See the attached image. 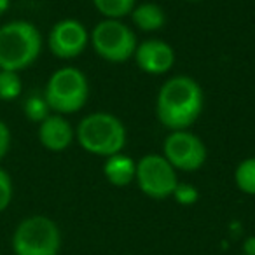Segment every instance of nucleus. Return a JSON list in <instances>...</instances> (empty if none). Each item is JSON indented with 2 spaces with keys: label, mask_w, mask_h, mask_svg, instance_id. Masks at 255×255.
Segmentation results:
<instances>
[{
  "label": "nucleus",
  "mask_w": 255,
  "mask_h": 255,
  "mask_svg": "<svg viewBox=\"0 0 255 255\" xmlns=\"http://www.w3.org/2000/svg\"><path fill=\"white\" fill-rule=\"evenodd\" d=\"M205 95L196 79L175 75L163 82L156 96V117L170 131L189 129L199 119Z\"/></svg>",
  "instance_id": "1"
},
{
  "label": "nucleus",
  "mask_w": 255,
  "mask_h": 255,
  "mask_svg": "<svg viewBox=\"0 0 255 255\" xmlns=\"http://www.w3.org/2000/svg\"><path fill=\"white\" fill-rule=\"evenodd\" d=\"M40 30L26 19H12L0 26V70L23 72L42 53Z\"/></svg>",
  "instance_id": "2"
},
{
  "label": "nucleus",
  "mask_w": 255,
  "mask_h": 255,
  "mask_svg": "<svg viewBox=\"0 0 255 255\" xmlns=\"http://www.w3.org/2000/svg\"><path fill=\"white\" fill-rule=\"evenodd\" d=\"M75 140L88 154L110 157L123 152L126 145V128L110 112H91L79 121Z\"/></svg>",
  "instance_id": "3"
},
{
  "label": "nucleus",
  "mask_w": 255,
  "mask_h": 255,
  "mask_svg": "<svg viewBox=\"0 0 255 255\" xmlns=\"http://www.w3.org/2000/svg\"><path fill=\"white\" fill-rule=\"evenodd\" d=\"M44 98L51 112L70 116L84 109L89 98V82L82 70L75 67H61L51 74L44 88Z\"/></svg>",
  "instance_id": "4"
},
{
  "label": "nucleus",
  "mask_w": 255,
  "mask_h": 255,
  "mask_svg": "<svg viewBox=\"0 0 255 255\" xmlns=\"http://www.w3.org/2000/svg\"><path fill=\"white\" fill-rule=\"evenodd\" d=\"M14 255H58L61 250V231L46 215H30L16 226L11 238Z\"/></svg>",
  "instance_id": "5"
},
{
  "label": "nucleus",
  "mask_w": 255,
  "mask_h": 255,
  "mask_svg": "<svg viewBox=\"0 0 255 255\" xmlns=\"http://www.w3.org/2000/svg\"><path fill=\"white\" fill-rule=\"evenodd\" d=\"M89 44L102 60L124 63L131 60L138 46L136 35L121 19H102L89 33Z\"/></svg>",
  "instance_id": "6"
},
{
  "label": "nucleus",
  "mask_w": 255,
  "mask_h": 255,
  "mask_svg": "<svg viewBox=\"0 0 255 255\" xmlns=\"http://www.w3.org/2000/svg\"><path fill=\"white\" fill-rule=\"evenodd\" d=\"M135 182L150 199L171 198L178 184L177 170L159 154H147L136 161Z\"/></svg>",
  "instance_id": "7"
},
{
  "label": "nucleus",
  "mask_w": 255,
  "mask_h": 255,
  "mask_svg": "<svg viewBox=\"0 0 255 255\" xmlns=\"http://www.w3.org/2000/svg\"><path fill=\"white\" fill-rule=\"evenodd\" d=\"M163 156L177 171H198L206 163V145L191 129L170 131L163 142Z\"/></svg>",
  "instance_id": "8"
},
{
  "label": "nucleus",
  "mask_w": 255,
  "mask_h": 255,
  "mask_svg": "<svg viewBox=\"0 0 255 255\" xmlns=\"http://www.w3.org/2000/svg\"><path fill=\"white\" fill-rule=\"evenodd\" d=\"M89 32L79 19H61L54 23L47 35V47L58 60H74L86 51Z\"/></svg>",
  "instance_id": "9"
},
{
  "label": "nucleus",
  "mask_w": 255,
  "mask_h": 255,
  "mask_svg": "<svg viewBox=\"0 0 255 255\" xmlns=\"http://www.w3.org/2000/svg\"><path fill=\"white\" fill-rule=\"evenodd\" d=\"M175 49L161 39H147L140 42L133 54L136 67L149 75H164L175 65Z\"/></svg>",
  "instance_id": "10"
},
{
  "label": "nucleus",
  "mask_w": 255,
  "mask_h": 255,
  "mask_svg": "<svg viewBox=\"0 0 255 255\" xmlns=\"http://www.w3.org/2000/svg\"><path fill=\"white\" fill-rule=\"evenodd\" d=\"M37 136L44 149L51 150V152H63L75 140V129L65 116L49 114L39 124Z\"/></svg>",
  "instance_id": "11"
},
{
  "label": "nucleus",
  "mask_w": 255,
  "mask_h": 255,
  "mask_svg": "<svg viewBox=\"0 0 255 255\" xmlns=\"http://www.w3.org/2000/svg\"><path fill=\"white\" fill-rule=\"evenodd\" d=\"M136 161L126 154L119 152L107 157L103 164V175L114 187H126L135 180Z\"/></svg>",
  "instance_id": "12"
},
{
  "label": "nucleus",
  "mask_w": 255,
  "mask_h": 255,
  "mask_svg": "<svg viewBox=\"0 0 255 255\" xmlns=\"http://www.w3.org/2000/svg\"><path fill=\"white\" fill-rule=\"evenodd\" d=\"M129 16H131L133 25L142 32H157L166 25V12L161 5L154 2L135 5Z\"/></svg>",
  "instance_id": "13"
},
{
  "label": "nucleus",
  "mask_w": 255,
  "mask_h": 255,
  "mask_svg": "<svg viewBox=\"0 0 255 255\" xmlns=\"http://www.w3.org/2000/svg\"><path fill=\"white\" fill-rule=\"evenodd\" d=\"M95 9L105 19H123L135 9L136 0H91Z\"/></svg>",
  "instance_id": "14"
},
{
  "label": "nucleus",
  "mask_w": 255,
  "mask_h": 255,
  "mask_svg": "<svg viewBox=\"0 0 255 255\" xmlns=\"http://www.w3.org/2000/svg\"><path fill=\"white\" fill-rule=\"evenodd\" d=\"M234 184L243 194L255 196V157L243 159L234 170Z\"/></svg>",
  "instance_id": "15"
},
{
  "label": "nucleus",
  "mask_w": 255,
  "mask_h": 255,
  "mask_svg": "<svg viewBox=\"0 0 255 255\" xmlns=\"http://www.w3.org/2000/svg\"><path fill=\"white\" fill-rule=\"evenodd\" d=\"M23 82L18 72L0 70V100L2 102H14L21 96Z\"/></svg>",
  "instance_id": "16"
},
{
  "label": "nucleus",
  "mask_w": 255,
  "mask_h": 255,
  "mask_svg": "<svg viewBox=\"0 0 255 255\" xmlns=\"http://www.w3.org/2000/svg\"><path fill=\"white\" fill-rule=\"evenodd\" d=\"M23 114L28 121L40 124L51 114V109L47 105L42 93H33L23 102Z\"/></svg>",
  "instance_id": "17"
},
{
  "label": "nucleus",
  "mask_w": 255,
  "mask_h": 255,
  "mask_svg": "<svg viewBox=\"0 0 255 255\" xmlns=\"http://www.w3.org/2000/svg\"><path fill=\"white\" fill-rule=\"evenodd\" d=\"M12 198H14V184L12 178L4 168H0V213L9 208Z\"/></svg>",
  "instance_id": "18"
},
{
  "label": "nucleus",
  "mask_w": 255,
  "mask_h": 255,
  "mask_svg": "<svg viewBox=\"0 0 255 255\" xmlns=\"http://www.w3.org/2000/svg\"><path fill=\"white\" fill-rule=\"evenodd\" d=\"M171 196H173L175 201L182 206H191L199 199L198 189H196L192 184H187V182H178Z\"/></svg>",
  "instance_id": "19"
},
{
  "label": "nucleus",
  "mask_w": 255,
  "mask_h": 255,
  "mask_svg": "<svg viewBox=\"0 0 255 255\" xmlns=\"http://www.w3.org/2000/svg\"><path fill=\"white\" fill-rule=\"evenodd\" d=\"M11 142H12V135L9 126L0 119V161L7 156L9 149H11Z\"/></svg>",
  "instance_id": "20"
},
{
  "label": "nucleus",
  "mask_w": 255,
  "mask_h": 255,
  "mask_svg": "<svg viewBox=\"0 0 255 255\" xmlns=\"http://www.w3.org/2000/svg\"><path fill=\"white\" fill-rule=\"evenodd\" d=\"M243 255H255V236H248L243 241Z\"/></svg>",
  "instance_id": "21"
},
{
  "label": "nucleus",
  "mask_w": 255,
  "mask_h": 255,
  "mask_svg": "<svg viewBox=\"0 0 255 255\" xmlns=\"http://www.w3.org/2000/svg\"><path fill=\"white\" fill-rule=\"evenodd\" d=\"M11 7V0H0V16H4Z\"/></svg>",
  "instance_id": "22"
},
{
  "label": "nucleus",
  "mask_w": 255,
  "mask_h": 255,
  "mask_svg": "<svg viewBox=\"0 0 255 255\" xmlns=\"http://www.w3.org/2000/svg\"><path fill=\"white\" fill-rule=\"evenodd\" d=\"M182 2H191V4H196V2H205V0H182Z\"/></svg>",
  "instance_id": "23"
}]
</instances>
